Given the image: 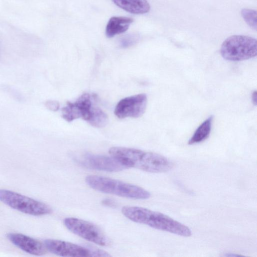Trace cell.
Segmentation results:
<instances>
[{"instance_id": "9a60e30c", "label": "cell", "mask_w": 257, "mask_h": 257, "mask_svg": "<svg viewBox=\"0 0 257 257\" xmlns=\"http://www.w3.org/2000/svg\"><path fill=\"white\" fill-rule=\"evenodd\" d=\"M242 17L247 24L252 29L256 30V12L249 9H243L241 12Z\"/></svg>"}, {"instance_id": "3957f363", "label": "cell", "mask_w": 257, "mask_h": 257, "mask_svg": "<svg viewBox=\"0 0 257 257\" xmlns=\"http://www.w3.org/2000/svg\"><path fill=\"white\" fill-rule=\"evenodd\" d=\"M95 98L89 93H84L76 101L68 102L62 108V117L68 122L81 118L93 126H105L108 120L107 115L95 104Z\"/></svg>"}, {"instance_id": "4fadbf2b", "label": "cell", "mask_w": 257, "mask_h": 257, "mask_svg": "<svg viewBox=\"0 0 257 257\" xmlns=\"http://www.w3.org/2000/svg\"><path fill=\"white\" fill-rule=\"evenodd\" d=\"M118 7L134 14H144L149 12L150 6L147 0H112Z\"/></svg>"}, {"instance_id": "5bb4252c", "label": "cell", "mask_w": 257, "mask_h": 257, "mask_svg": "<svg viewBox=\"0 0 257 257\" xmlns=\"http://www.w3.org/2000/svg\"><path fill=\"white\" fill-rule=\"evenodd\" d=\"M213 116H210L204 120L196 129L188 144L190 145L200 143L209 136L212 123Z\"/></svg>"}, {"instance_id": "8992f818", "label": "cell", "mask_w": 257, "mask_h": 257, "mask_svg": "<svg viewBox=\"0 0 257 257\" xmlns=\"http://www.w3.org/2000/svg\"><path fill=\"white\" fill-rule=\"evenodd\" d=\"M0 201L15 210L31 215L42 216L52 212L46 204L9 190L0 189Z\"/></svg>"}, {"instance_id": "9c48e42d", "label": "cell", "mask_w": 257, "mask_h": 257, "mask_svg": "<svg viewBox=\"0 0 257 257\" xmlns=\"http://www.w3.org/2000/svg\"><path fill=\"white\" fill-rule=\"evenodd\" d=\"M147 104L146 94L141 93L121 99L114 109L115 115L119 118H138L145 112Z\"/></svg>"}, {"instance_id": "52a82bcc", "label": "cell", "mask_w": 257, "mask_h": 257, "mask_svg": "<svg viewBox=\"0 0 257 257\" xmlns=\"http://www.w3.org/2000/svg\"><path fill=\"white\" fill-rule=\"evenodd\" d=\"M44 244L48 251L62 256H110L107 252L92 247L81 246L68 241L48 239Z\"/></svg>"}, {"instance_id": "5b68a950", "label": "cell", "mask_w": 257, "mask_h": 257, "mask_svg": "<svg viewBox=\"0 0 257 257\" xmlns=\"http://www.w3.org/2000/svg\"><path fill=\"white\" fill-rule=\"evenodd\" d=\"M222 57L229 61H239L256 56V40L244 35H232L226 39L220 48Z\"/></svg>"}, {"instance_id": "8fae6325", "label": "cell", "mask_w": 257, "mask_h": 257, "mask_svg": "<svg viewBox=\"0 0 257 257\" xmlns=\"http://www.w3.org/2000/svg\"><path fill=\"white\" fill-rule=\"evenodd\" d=\"M7 237L15 246L30 254L42 255L46 252L44 244L38 240L26 235L10 233L7 234Z\"/></svg>"}, {"instance_id": "ba28073f", "label": "cell", "mask_w": 257, "mask_h": 257, "mask_svg": "<svg viewBox=\"0 0 257 257\" xmlns=\"http://www.w3.org/2000/svg\"><path fill=\"white\" fill-rule=\"evenodd\" d=\"M66 227L80 237L101 246H108L110 241L102 230L93 223L74 217L63 220Z\"/></svg>"}, {"instance_id": "30bf717a", "label": "cell", "mask_w": 257, "mask_h": 257, "mask_svg": "<svg viewBox=\"0 0 257 257\" xmlns=\"http://www.w3.org/2000/svg\"><path fill=\"white\" fill-rule=\"evenodd\" d=\"M87 168L106 172H119L127 168L113 157L86 153L77 160Z\"/></svg>"}, {"instance_id": "6da1fadb", "label": "cell", "mask_w": 257, "mask_h": 257, "mask_svg": "<svg viewBox=\"0 0 257 257\" xmlns=\"http://www.w3.org/2000/svg\"><path fill=\"white\" fill-rule=\"evenodd\" d=\"M109 154L125 166L154 173L169 171L173 163L159 154L134 148L114 147L109 149Z\"/></svg>"}, {"instance_id": "277c9868", "label": "cell", "mask_w": 257, "mask_h": 257, "mask_svg": "<svg viewBox=\"0 0 257 257\" xmlns=\"http://www.w3.org/2000/svg\"><path fill=\"white\" fill-rule=\"evenodd\" d=\"M85 182L91 188L98 191L134 199L149 198L150 193L145 189L130 183L97 175H89Z\"/></svg>"}, {"instance_id": "7a4b0ae2", "label": "cell", "mask_w": 257, "mask_h": 257, "mask_svg": "<svg viewBox=\"0 0 257 257\" xmlns=\"http://www.w3.org/2000/svg\"><path fill=\"white\" fill-rule=\"evenodd\" d=\"M122 213L130 220L156 229L189 237L192 231L186 225L159 212L139 206H125Z\"/></svg>"}, {"instance_id": "ac0fdd59", "label": "cell", "mask_w": 257, "mask_h": 257, "mask_svg": "<svg viewBox=\"0 0 257 257\" xmlns=\"http://www.w3.org/2000/svg\"><path fill=\"white\" fill-rule=\"evenodd\" d=\"M251 98H252V102L254 104V105H256V91H254V92H253L252 95H251Z\"/></svg>"}, {"instance_id": "e0dca14e", "label": "cell", "mask_w": 257, "mask_h": 257, "mask_svg": "<svg viewBox=\"0 0 257 257\" xmlns=\"http://www.w3.org/2000/svg\"><path fill=\"white\" fill-rule=\"evenodd\" d=\"M46 107L50 110L56 111L59 108V103L55 100H48L45 102Z\"/></svg>"}, {"instance_id": "2e32d148", "label": "cell", "mask_w": 257, "mask_h": 257, "mask_svg": "<svg viewBox=\"0 0 257 257\" xmlns=\"http://www.w3.org/2000/svg\"><path fill=\"white\" fill-rule=\"evenodd\" d=\"M137 40L136 36H128L124 37L121 41V45L122 47H127L133 44Z\"/></svg>"}, {"instance_id": "7c38bea8", "label": "cell", "mask_w": 257, "mask_h": 257, "mask_svg": "<svg viewBox=\"0 0 257 257\" xmlns=\"http://www.w3.org/2000/svg\"><path fill=\"white\" fill-rule=\"evenodd\" d=\"M134 19L125 17H112L108 21L105 29V35L110 38L125 32Z\"/></svg>"}]
</instances>
